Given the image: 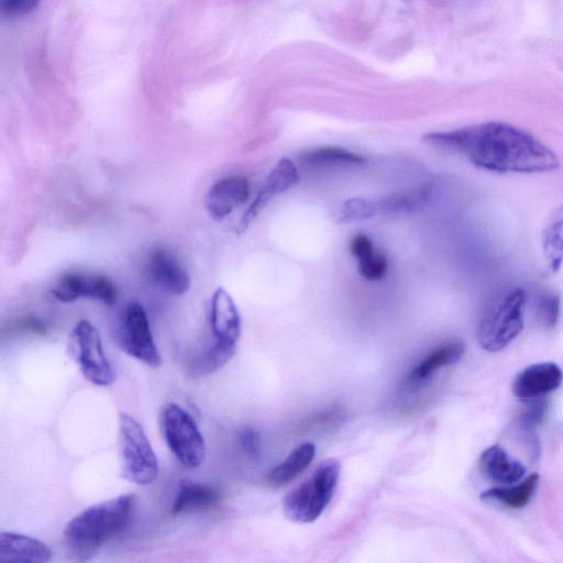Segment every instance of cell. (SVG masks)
Listing matches in <instances>:
<instances>
[{
    "instance_id": "cell-1",
    "label": "cell",
    "mask_w": 563,
    "mask_h": 563,
    "mask_svg": "<svg viewBox=\"0 0 563 563\" xmlns=\"http://www.w3.org/2000/svg\"><path fill=\"white\" fill-rule=\"evenodd\" d=\"M424 141L458 153L474 167L490 172L535 174L555 171L560 165L557 154L543 142L501 121L432 132Z\"/></svg>"
},
{
    "instance_id": "cell-2",
    "label": "cell",
    "mask_w": 563,
    "mask_h": 563,
    "mask_svg": "<svg viewBox=\"0 0 563 563\" xmlns=\"http://www.w3.org/2000/svg\"><path fill=\"white\" fill-rule=\"evenodd\" d=\"M136 504V496L126 494L88 507L66 525V543L77 553H91L125 531Z\"/></svg>"
},
{
    "instance_id": "cell-3",
    "label": "cell",
    "mask_w": 563,
    "mask_h": 563,
    "mask_svg": "<svg viewBox=\"0 0 563 563\" xmlns=\"http://www.w3.org/2000/svg\"><path fill=\"white\" fill-rule=\"evenodd\" d=\"M340 463L327 460L313 476L286 495L284 514L297 524H311L318 520L333 500L340 478Z\"/></svg>"
},
{
    "instance_id": "cell-4",
    "label": "cell",
    "mask_w": 563,
    "mask_h": 563,
    "mask_svg": "<svg viewBox=\"0 0 563 563\" xmlns=\"http://www.w3.org/2000/svg\"><path fill=\"white\" fill-rule=\"evenodd\" d=\"M119 454L121 474L128 482L146 487L157 480L159 463L145 429L126 413L119 416Z\"/></svg>"
},
{
    "instance_id": "cell-5",
    "label": "cell",
    "mask_w": 563,
    "mask_h": 563,
    "mask_svg": "<svg viewBox=\"0 0 563 563\" xmlns=\"http://www.w3.org/2000/svg\"><path fill=\"white\" fill-rule=\"evenodd\" d=\"M527 294L515 289L503 295L481 320L478 330L480 346L499 352L521 335L525 325Z\"/></svg>"
},
{
    "instance_id": "cell-6",
    "label": "cell",
    "mask_w": 563,
    "mask_h": 563,
    "mask_svg": "<svg viewBox=\"0 0 563 563\" xmlns=\"http://www.w3.org/2000/svg\"><path fill=\"white\" fill-rule=\"evenodd\" d=\"M160 426L165 444L182 466L196 469L203 465L205 439L189 412L179 404L169 403L162 408Z\"/></svg>"
},
{
    "instance_id": "cell-7",
    "label": "cell",
    "mask_w": 563,
    "mask_h": 563,
    "mask_svg": "<svg viewBox=\"0 0 563 563\" xmlns=\"http://www.w3.org/2000/svg\"><path fill=\"white\" fill-rule=\"evenodd\" d=\"M69 353L87 381L103 388L114 383L115 374L105 355L101 334L90 320H80L73 328Z\"/></svg>"
},
{
    "instance_id": "cell-8",
    "label": "cell",
    "mask_w": 563,
    "mask_h": 563,
    "mask_svg": "<svg viewBox=\"0 0 563 563\" xmlns=\"http://www.w3.org/2000/svg\"><path fill=\"white\" fill-rule=\"evenodd\" d=\"M117 344L121 351L150 368L161 367L162 357L154 341L146 309L137 302L127 305L117 329Z\"/></svg>"
},
{
    "instance_id": "cell-9",
    "label": "cell",
    "mask_w": 563,
    "mask_h": 563,
    "mask_svg": "<svg viewBox=\"0 0 563 563\" xmlns=\"http://www.w3.org/2000/svg\"><path fill=\"white\" fill-rule=\"evenodd\" d=\"M55 300L74 303L81 298H90L107 306L117 300L116 286L105 275L96 273L69 272L54 283L51 290Z\"/></svg>"
},
{
    "instance_id": "cell-10",
    "label": "cell",
    "mask_w": 563,
    "mask_h": 563,
    "mask_svg": "<svg viewBox=\"0 0 563 563\" xmlns=\"http://www.w3.org/2000/svg\"><path fill=\"white\" fill-rule=\"evenodd\" d=\"M429 190L419 191L410 195L396 194L381 198L378 201L364 198H350L342 205L339 223L349 224L360 222L380 215L403 214L413 211L428 197Z\"/></svg>"
},
{
    "instance_id": "cell-11",
    "label": "cell",
    "mask_w": 563,
    "mask_h": 563,
    "mask_svg": "<svg viewBox=\"0 0 563 563\" xmlns=\"http://www.w3.org/2000/svg\"><path fill=\"white\" fill-rule=\"evenodd\" d=\"M151 282L172 295H184L191 289V277L174 252L164 247L154 249L147 262Z\"/></svg>"
},
{
    "instance_id": "cell-12",
    "label": "cell",
    "mask_w": 563,
    "mask_h": 563,
    "mask_svg": "<svg viewBox=\"0 0 563 563\" xmlns=\"http://www.w3.org/2000/svg\"><path fill=\"white\" fill-rule=\"evenodd\" d=\"M298 181H300V174H298L295 163L289 158L280 160L269 174L256 200L252 202L244 216H242L237 227V234H245L250 225L255 222L256 218L273 198L289 191Z\"/></svg>"
},
{
    "instance_id": "cell-13",
    "label": "cell",
    "mask_w": 563,
    "mask_h": 563,
    "mask_svg": "<svg viewBox=\"0 0 563 563\" xmlns=\"http://www.w3.org/2000/svg\"><path fill=\"white\" fill-rule=\"evenodd\" d=\"M250 196V183L245 176L234 175L219 180L209 189L205 206L208 215L215 222H223L238 207L244 205Z\"/></svg>"
},
{
    "instance_id": "cell-14",
    "label": "cell",
    "mask_w": 563,
    "mask_h": 563,
    "mask_svg": "<svg viewBox=\"0 0 563 563\" xmlns=\"http://www.w3.org/2000/svg\"><path fill=\"white\" fill-rule=\"evenodd\" d=\"M211 328L214 344L237 350L241 317L233 297L223 287H219L212 297Z\"/></svg>"
},
{
    "instance_id": "cell-15",
    "label": "cell",
    "mask_w": 563,
    "mask_h": 563,
    "mask_svg": "<svg viewBox=\"0 0 563 563\" xmlns=\"http://www.w3.org/2000/svg\"><path fill=\"white\" fill-rule=\"evenodd\" d=\"M563 382V373L554 362L536 363L517 375L513 393L522 401H533L557 391Z\"/></svg>"
},
{
    "instance_id": "cell-16",
    "label": "cell",
    "mask_w": 563,
    "mask_h": 563,
    "mask_svg": "<svg viewBox=\"0 0 563 563\" xmlns=\"http://www.w3.org/2000/svg\"><path fill=\"white\" fill-rule=\"evenodd\" d=\"M51 558L50 547L37 538L9 532L0 534V562L46 563Z\"/></svg>"
},
{
    "instance_id": "cell-17",
    "label": "cell",
    "mask_w": 563,
    "mask_h": 563,
    "mask_svg": "<svg viewBox=\"0 0 563 563\" xmlns=\"http://www.w3.org/2000/svg\"><path fill=\"white\" fill-rule=\"evenodd\" d=\"M483 476L495 484L510 485L523 480L526 469L499 445L485 449L479 461Z\"/></svg>"
},
{
    "instance_id": "cell-18",
    "label": "cell",
    "mask_w": 563,
    "mask_h": 563,
    "mask_svg": "<svg viewBox=\"0 0 563 563\" xmlns=\"http://www.w3.org/2000/svg\"><path fill=\"white\" fill-rule=\"evenodd\" d=\"M465 345L460 341H449L439 346L414 367L406 379L408 388L415 389L434 377L440 369L458 363L465 355Z\"/></svg>"
},
{
    "instance_id": "cell-19",
    "label": "cell",
    "mask_w": 563,
    "mask_h": 563,
    "mask_svg": "<svg viewBox=\"0 0 563 563\" xmlns=\"http://www.w3.org/2000/svg\"><path fill=\"white\" fill-rule=\"evenodd\" d=\"M222 494L213 485L184 480L172 505V514L202 512L214 509Z\"/></svg>"
},
{
    "instance_id": "cell-20",
    "label": "cell",
    "mask_w": 563,
    "mask_h": 563,
    "mask_svg": "<svg viewBox=\"0 0 563 563\" xmlns=\"http://www.w3.org/2000/svg\"><path fill=\"white\" fill-rule=\"evenodd\" d=\"M539 474L533 473L521 483L516 485H503L484 491L480 498L484 502L496 503L509 507V509H523L533 499L538 488Z\"/></svg>"
},
{
    "instance_id": "cell-21",
    "label": "cell",
    "mask_w": 563,
    "mask_h": 563,
    "mask_svg": "<svg viewBox=\"0 0 563 563\" xmlns=\"http://www.w3.org/2000/svg\"><path fill=\"white\" fill-rule=\"evenodd\" d=\"M316 455V446L306 443L294 449L279 466L275 467L267 477L272 487L279 488L292 482L296 477L311 465Z\"/></svg>"
},
{
    "instance_id": "cell-22",
    "label": "cell",
    "mask_w": 563,
    "mask_h": 563,
    "mask_svg": "<svg viewBox=\"0 0 563 563\" xmlns=\"http://www.w3.org/2000/svg\"><path fill=\"white\" fill-rule=\"evenodd\" d=\"M542 241L547 267L555 273L563 263V207L556 209L549 217Z\"/></svg>"
},
{
    "instance_id": "cell-23",
    "label": "cell",
    "mask_w": 563,
    "mask_h": 563,
    "mask_svg": "<svg viewBox=\"0 0 563 563\" xmlns=\"http://www.w3.org/2000/svg\"><path fill=\"white\" fill-rule=\"evenodd\" d=\"M300 160L313 167H327V165H361L366 158L355 152L338 147H322L309 150L302 154Z\"/></svg>"
},
{
    "instance_id": "cell-24",
    "label": "cell",
    "mask_w": 563,
    "mask_h": 563,
    "mask_svg": "<svg viewBox=\"0 0 563 563\" xmlns=\"http://www.w3.org/2000/svg\"><path fill=\"white\" fill-rule=\"evenodd\" d=\"M389 262L382 253H375L371 258L358 262V270L363 279L371 282L382 280L388 273Z\"/></svg>"
},
{
    "instance_id": "cell-25",
    "label": "cell",
    "mask_w": 563,
    "mask_h": 563,
    "mask_svg": "<svg viewBox=\"0 0 563 563\" xmlns=\"http://www.w3.org/2000/svg\"><path fill=\"white\" fill-rule=\"evenodd\" d=\"M41 0H0V9L4 16L9 18H20L35 11Z\"/></svg>"
},
{
    "instance_id": "cell-26",
    "label": "cell",
    "mask_w": 563,
    "mask_h": 563,
    "mask_svg": "<svg viewBox=\"0 0 563 563\" xmlns=\"http://www.w3.org/2000/svg\"><path fill=\"white\" fill-rule=\"evenodd\" d=\"M539 316L543 324L547 328H554L560 316V298L557 295L550 294L540 301Z\"/></svg>"
},
{
    "instance_id": "cell-27",
    "label": "cell",
    "mask_w": 563,
    "mask_h": 563,
    "mask_svg": "<svg viewBox=\"0 0 563 563\" xmlns=\"http://www.w3.org/2000/svg\"><path fill=\"white\" fill-rule=\"evenodd\" d=\"M239 444L245 454L251 459H257L260 455V436L255 429L245 428L239 434Z\"/></svg>"
},
{
    "instance_id": "cell-28",
    "label": "cell",
    "mask_w": 563,
    "mask_h": 563,
    "mask_svg": "<svg viewBox=\"0 0 563 563\" xmlns=\"http://www.w3.org/2000/svg\"><path fill=\"white\" fill-rule=\"evenodd\" d=\"M350 251L352 256L355 257L358 262L367 260L377 253L371 239L363 234L353 237L351 240Z\"/></svg>"
}]
</instances>
